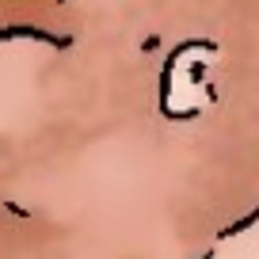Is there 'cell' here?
I'll return each instance as SVG.
<instances>
[{
	"label": "cell",
	"mask_w": 259,
	"mask_h": 259,
	"mask_svg": "<svg viewBox=\"0 0 259 259\" xmlns=\"http://www.w3.org/2000/svg\"><path fill=\"white\" fill-rule=\"evenodd\" d=\"M202 259H210V255H202Z\"/></svg>",
	"instance_id": "cell-5"
},
{
	"label": "cell",
	"mask_w": 259,
	"mask_h": 259,
	"mask_svg": "<svg viewBox=\"0 0 259 259\" xmlns=\"http://www.w3.org/2000/svg\"><path fill=\"white\" fill-rule=\"evenodd\" d=\"M255 221H259V206L248 213V218H240V221H233L229 229H221V240H229V236H240V233H248V229L255 225Z\"/></svg>",
	"instance_id": "cell-1"
},
{
	"label": "cell",
	"mask_w": 259,
	"mask_h": 259,
	"mask_svg": "<svg viewBox=\"0 0 259 259\" xmlns=\"http://www.w3.org/2000/svg\"><path fill=\"white\" fill-rule=\"evenodd\" d=\"M57 4H65V0H57Z\"/></svg>",
	"instance_id": "cell-4"
},
{
	"label": "cell",
	"mask_w": 259,
	"mask_h": 259,
	"mask_svg": "<svg viewBox=\"0 0 259 259\" xmlns=\"http://www.w3.org/2000/svg\"><path fill=\"white\" fill-rule=\"evenodd\" d=\"M187 80H191V84H202V80H206V65H202V61H194L191 69H187Z\"/></svg>",
	"instance_id": "cell-2"
},
{
	"label": "cell",
	"mask_w": 259,
	"mask_h": 259,
	"mask_svg": "<svg viewBox=\"0 0 259 259\" xmlns=\"http://www.w3.org/2000/svg\"><path fill=\"white\" fill-rule=\"evenodd\" d=\"M141 50H145V54H153V50H160V38H156V34H149V38L141 42Z\"/></svg>",
	"instance_id": "cell-3"
}]
</instances>
